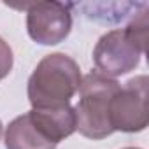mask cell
Here are the masks:
<instances>
[{"label": "cell", "instance_id": "cell-5", "mask_svg": "<svg viewBox=\"0 0 149 149\" xmlns=\"http://www.w3.org/2000/svg\"><path fill=\"white\" fill-rule=\"evenodd\" d=\"M142 54L144 49L126 30H111L98 39L93 49V61L100 74L114 79L132 72L140 63Z\"/></svg>", "mask_w": 149, "mask_h": 149}, {"label": "cell", "instance_id": "cell-1", "mask_svg": "<svg viewBox=\"0 0 149 149\" xmlns=\"http://www.w3.org/2000/svg\"><path fill=\"white\" fill-rule=\"evenodd\" d=\"M81 68L65 53L44 56L28 79V100L32 109L68 104L81 84Z\"/></svg>", "mask_w": 149, "mask_h": 149}, {"label": "cell", "instance_id": "cell-4", "mask_svg": "<svg viewBox=\"0 0 149 149\" xmlns=\"http://www.w3.org/2000/svg\"><path fill=\"white\" fill-rule=\"evenodd\" d=\"M26 11V30L40 46H54L65 40L72 30V13L61 2H30L14 6Z\"/></svg>", "mask_w": 149, "mask_h": 149}, {"label": "cell", "instance_id": "cell-7", "mask_svg": "<svg viewBox=\"0 0 149 149\" xmlns=\"http://www.w3.org/2000/svg\"><path fill=\"white\" fill-rule=\"evenodd\" d=\"M7 149H56V144L49 142L30 121L28 114L14 118L6 130Z\"/></svg>", "mask_w": 149, "mask_h": 149}, {"label": "cell", "instance_id": "cell-10", "mask_svg": "<svg viewBox=\"0 0 149 149\" xmlns=\"http://www.w3.org/2000/svg\"><path fill=\"white\" fill-rule=\"evenodd\" d=\"M2 130H4V126H2V121H0V137H2Z\"/></svg>", "mask_w": 149, "mask_h": 149}, {"label": "cell", "instance_id": "cell-9", "mask_svg": "<svg viewBox=\"0 0 149 149\" xmlns=\"http://www.w3.org/2000/svg\"><path fill=\"white\" fill-rule=\"evenodd\" d=\"M13 49L0 37V79L9 76V72L13 70Z\"/></svg>", "mask_w": 149, "mask_h": 149}, {"label": "cell", "instance_id": "cell-2", "mask_svg": "<svg viewBox=\"0 0 149 149\" xmlns=\"http://www.w3.org/2000/svg\"><path fill=\"white\" fill-rule=\"evenodd\" d=\"M121 84L100 72H90L79 84V104L74 107L76 130L93 140L109 137L111 126V100L119 91Z\"/></svg>", "mask_w": 149, "mask_h": 149}, {"label": "cell", "instance_id": "cell-6", "mask_svg": "<svg viewBox=\"0 0 149 149\" xmlns=\"http://www.w3.org/2000/svg\"><path fill=\"white\" fill-rule=\"evenodd\" d=\"M32 125L53 144H58L76 132V114L70 104L32 109L28 112Z\"/></svg>", "mask_w": 149, "mask_h": 149}, {"label": "cell", "instance_id": "cell-8", "mask_svg": "<svg viewBox=\"0 0 149 149\" xmlns=\"http://www.w3.org/2000/svg\"><path fill=\"white\" fill-rule=\"evenodd\" d=\"M125 30L146 51V44H147V9L144 7V11H140L139 14H135V18L130 21V25Z\"/></svg>", "mask_w": 149, "mask_h": 149}, {"label": "cell", "instance_id": "cell-3", "mask_svg": "<svg viewBox=\"0 0 149 149\" xmlns=\"http://www.w3.org/2000/svg\"><path fill=\"white\" fill-rule=\"evenodd\" d=\"M147 76H137L130 79L111 100V126L114 132L135 133L142 132L149 123L147 105Z\"/></svg>", "mask_w": 149, "mask_h": 149}, {"label": "cell", "instance_id": "cell-11", "mask_svg": "<svg viewBox=\"0 0 149 149\" xmlns=\"http://www.w3.org/2000/svg\"><path fill=\"white\" fill-rule=\"evenodd\" d=\"M125 149H139V147H125Z\"/></svg>", "mask_w": 149, "mask_h": 149}]
</instances>
